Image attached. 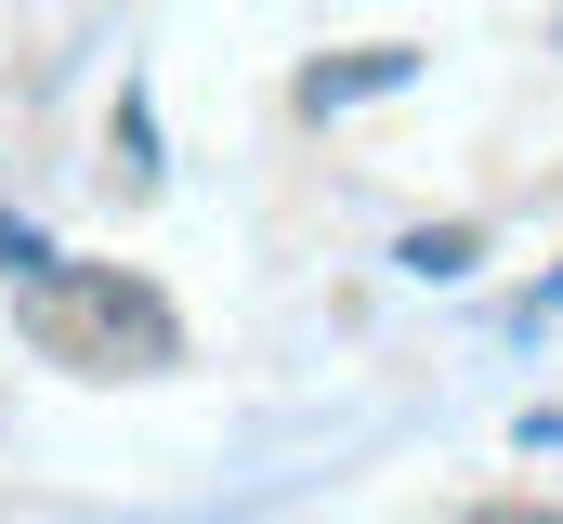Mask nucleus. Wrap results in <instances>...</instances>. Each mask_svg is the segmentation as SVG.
<instances>
[{
	"mask_svg": "<svg viewBox=\"0 0 563 524\" xmlns=\"http://www.w3.org/2000/svg\"><path fill=\"white\" fill-rule=\"evenodd\" d=\"M407 66H420V53H354V66H314V79H301V106L328 119V106H354V92H394Z\"/></svg>",
	"mask_w": 563,
	"mask_h": 524,
	"instance_id": "2",
	"label": "nucleus"
},
{
	"mask_svg": "<svg viewBox=\"0 0 563 524\" xmlns=\"http://www.w3.org/2000/svg\"><path fill=\"white\" fill-rule=\"evenodd\" d=\"M40 302H26V328L53 341V354H106L119 368V341H132L144 368L170 354V315H157V288H132V275H106V262H53V275H26Z\"/></svg>",
	"mask_w": 563,
	"mask_h": 524,
	"instance_id": "1",
	"label": "nucleus"
}]
</instances>
